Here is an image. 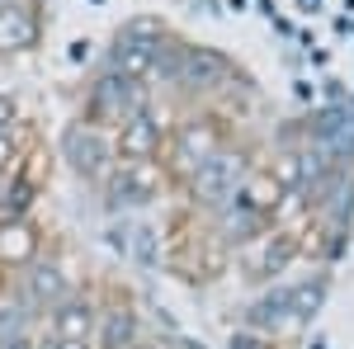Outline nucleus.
Segmentation results:
<instances>
[{"label":"nucleus","mask_w":354,"mask_h":349,"mask_svg":"<svg viewBox=\"0 0 354 349\" xmlns=\"http://www.w3.org/2000/svg\"><path fill=\"white\" fill-rule=\"evenodd\" d=\"M57 156L71 165L76 180L100 189V180L109 175V165H113V137L104 128H95V123H85V118H71L62 128V137H57Z\"/></svg>","instance_id":"nucleus-6"},{"label":"nucleus","mask_w":354,"mask_h":349,"mask_svg":"<svg viewBox=\"0 0 354 349\" xmlns=\"http://www.w3.org/2000/svg\"><path fill=\"white\" fill-rule=\"evenodd\" d=\"M293 321V307H288V288H279V293H265L260 302H250V312H245V330H255V335H265L274 340V330L279 326Z\"/></svg>","instance_id":"nucleus-15"},{"label":"nucleus","mask_w":354,"mask_h":349,"mask_svg":"<svg viewBox=\"0 0 354 349\" xmlns=\"http://www.w3.org/2000/svg\"><path fill=\"white\" fill-rule=\"evenodd\" d=\"M24 123V113H19V100H15V90H0V133H15Z\"/></svg>","instance_id":"nucleus-17"},{"label":"nucleus","mask_w":354,"mask_h":349,"mask_svg":"<svg viewBox=\"0 0 354 349\" xmlns=\"http://www.w3.org/2000/svg\"><path fill=\"white\" fill-rule=\"evenodd\" d=\"M142 340V317L133 297H100V326H95V349H128Z\"/></svg>","instance_id":"nucleus-12"},{"label":"nucleus","mask_w":354,"mask_h":349,"mask_svg":"<svg viewBox=\"0 0 354 349\" xmlns=\"http://www.w3.org/2000/svg\"><path fill=\"white\" fill-rule=\"evenodd\" d=\"M165 189H170V175H165L161 161H113L109 175L100 180V194H104L109 213L151 208V203L165 198Z\"/></svg>","instance_id":"nucleus-4"},{"label":"nucleus","mask_w":354,"mask_h":349,"mask_svg":"<svg viewBox=\"0 0 354 349\" xmlns=\"http://www.w3.org/2000/svg\"><path fill=\"white\" fill-rule=\"evenodd\" d=\"M43 43L38 0H0V57H28Z\"/></svg>","instance_id":"nucleus-10"},{"label":"nucleus","mask_w":354,"mask_h":349,"mask_svg":"<svg viewBox=\"0 0 354 349\" xmlns=\"http://www.w3.org/2000/svg\"><path fill=\"white\" fill-rule=\"evenodd\" d=\"M165 38H170V28H165L161 19H147V15L128 19V24L113 33L104 71L123 76V81H137V85H151L156 81V62H161Z\"/></svg>","instance_id":"nucleus-3"},{"label":"nucleus","mask_w":354,"mask_h":349,"mask_svg":"<svg viewBox=\"0 0 354 349\" xmlns=\"http://www.w3.org/2000/svg\"><path fill=\"white\" fill-rule=\"evenodd\" d=\"M165 133L170 123H161L156 104L128 113L118 128H113V161H161L165 156Z\"/></svg>","instance_id":"nucleus-8"},{"label":"nucleus","mask_w":354,"mask_h":349,"mask_svg":"<svg viewBox=\"0 0 354 349\" xmlns=\"http://www.w3.org/2000/svg\"><path fill=\"white\" fill-rule=\"evenodd\" d=\"M19 128H24V123H19ZM19 128H15V133H0V175H15V170L28 161V151L19 147Z\"/></svg>","instance_id":"nucleus-16"},{"label":"nucleus","mask_w":354,"mask_h":349,"mask_svg":"<svg viewBox=\"0 0 354 349\" xmlns=\"http://www.w3.org/2000/svg\"><path fill=\"white\" fill-rule=\"evenodd\" d=\"M33 161V156H28ZM28 161L15 175H0V227L5 222H19L33 213V198H38V180L28 175Z\"/></svg>","instance_id":"nucleus-14"},{"label":"nucleus","mask_w":354,"mask_h":349,"mask_svg":"<svg viewBox=\"0 0 354 349\" xmlns=\"http://www.w3.org/2000/svg\"><path fill=\"white\" fill-rule=\"evenodd\" d=\"M250 175H255V151H250V147H241V142L232 137L218 156H213V161H203L180 189H185V198H189L194 213L213 217L222 203H232V198L241 194V185L250 180Z\"/></svg>","instance_id":"nucleus-2"},{"label":"nucleus","mask_w":354,"mask_h":349,"mask_svg":"<svg viewBox=\"0 0 354 349\" xmlns=\"http://www.w3.org/2000/svg\"><path fill=\"white\" fill-rule=\"evenodd\" d=\"M293 255H298L293 232H279V227H270L265 236H255L250 245H241V269H245V279L270 283L274 274H283V269L293 265Z\"/></svg>","instance_id":"nucleus-11"},{"label":"nucleus","mask_w":354,"mask_h":349,"mask_svg":"<svg viewBox=\"0 0 354 349\" xmlns=\"http://www.w3.org/2000/svg\"><path fill=\"white\" fill-rule=\"evenodd\" d=\"M0 349H38V330H28V335H15V340H0Z\"/></svg>","instance_id":"nucleus-18"},{"label":"nucleus","mask_w":354,"mask_h":349,"mask_svg":"<svg viewBox=\"0 0 354 349\" xmlns=\"http://www.w3.org/2000/svg\"><path fill=\"white\" fill-rule=\"evenodd\" d=\"M38 255H43V236H38L33 217H19V222H5L0 227V274H19Z\"/></svg>","instance_id":"nucleus-13"},{"label":"nucleus","mask_w":354,"mask_h":349,"mask_svg":"<svg viewBox=\"0 0 354 349\" xmlns=\"http://www.w3.org/2000/svg\"><path fill=\"white\" fill-rule=\"evenodd\" d=\"M128 349H156V345H147V340H137V345H128Z\"/></svg>","instance_id":"nucleus-19"},{"label":"nucleus","mask_w":354,"mask_h":349,"mask_svg":"<svg viewBox=\"0 0 354 349\" xmlns=\"http://www.w3.org/2000/svg\"><path fill=\"white\" fill-rule=\"evenodd\" d=\"M151 104V85H137V81H123V76H113V71H100L95 81L85 85V104H81V118L85 123H95V128H104L113 133L128 113Z\"/></svg>","instance_id":"nucleus-5"},{"label":"nucleus","mask_w":354,"mask_h":349,"mask_svg":"<svg viewBox=\"0 0 354 349\" xmlns=\"http://www.w3.org/2000/svg\"><path fill=\"white\" fill-rule=\"evenodd\" d=\"M95 326H100V293H90V288H71L53 312H43L38 330H43L48 340L95 345Z\"/></svg>","instance_id":"nucleus-7"},{"label":"nucleus","mask_w":354,"mask_h":349,"mask_svg":"<svg viewBox=\"0 0 354 349\" xmlns=\"http://www.w3.org/2000/svg\"><path fill=\"white\" fill-rule=\"evenodd\" d=\"M232 142V118L213 104H189L175 123H170V133H165V175H170V185H185L194 170L203 161H213L222 147Z\"/></svg>","instance_id":"nucleus-1"},{"label":"nucleus","mask_w":354,"mask_h":349,"mask_svg":"<svg viewBox=\"0 0 354 349\" xmlns=\"http://www.w3.org/2000/svg\"><path fill=\"white\" fill-rule=\"evenodd\" d=\"M71 288H76V279L66 274V265L53 260V255H38L28 269H19V288H15V293L24 297L28 307L38 312V321H43V312H53Z\"/></svg>","instance_id":"nucleus-9"}]
</instances>
